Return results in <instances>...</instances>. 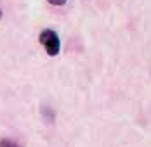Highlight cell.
I'll return each mask as SVG.
<instances>
[{
    "label": "cell",
    "mask_w": 151,
    "mask_h": 147,
    "mask_svg": "<svg viewBox=\"0 0 151 147\" xmlns=\"http://www.w3.org/2000/svg\"><path fill=\"white\" fill-rule=\"evenodd\" d=\"M0 147H21V146L16 144L14 140H11V138H2L0 140Z\"/></svg>",
    "instance_id": "7a4b0ae2"
},
{
    "label": "cell",
    "mask_w": 151,
    "mask_h": 147,
    "mask_svg": "<svg viewBox=\"0 0 151 147\" xmlns=\"http://www.w3.org/2000/svg\"><path fill=\"white\" fill-rule=\"evenodd\" d=\"M50 5H64L66 4V0H47Z\"/></svg>",
    "instance_id": "3957f363"
},
{
    "label": "cell",
    "mask_w": 151,
    "mask_h": 147,
    "mask_svg": "<svg viewBox=\"0 0 151 147\" xmlns=\"http://www.w3.org/2000/svg\"><path fill=\"white\" fill-rule=\"evenodd\" d=\"M0 17H2V9H0Z\"/></svg>",
    "instance_id": "277c9868"
},
{
    "label": "cell",
    "mask_w": 151,
    "mask_h": 147,
    "mask_svg": "<svg viewBox=\"0 0 151 147\" xmlns=\"http://www.w3.org/2000/svg\"><path fill=\"white\" fill-rule=\"evenodd\" d=\"M38 42L42 44V47L45 49V52L54 57L59 54V49H61V42H59V36L54 29H44L40 35H38Z\"/></svg>",
    "instance_id": "6da1fadb"
}]
</instances>
